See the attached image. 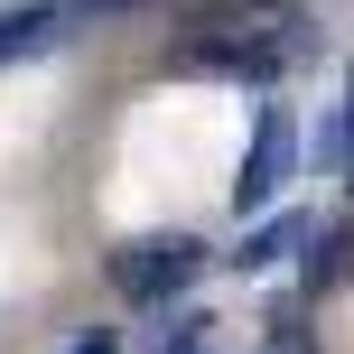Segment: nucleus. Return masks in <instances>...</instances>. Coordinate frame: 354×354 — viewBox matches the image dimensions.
<instances>
[{
	"label": "nucleus",
	"mask_w": 354,
	"mask_h": 354,
	"mask_svg": "<svg viewBox=\"0 0 354 354\" xmlns=\"http://www.w3.org/2000/svg\"><path fill=\"white\" fill-rule=\"evenodd\" d=\"M196 270H205V243H196V233H149V243L112 252L103 280H112V299H131V308H168V299L196 289Z\"/></svg>",
	"instance_id": "obj_1"
},
{
	"label": "nucleus",
	"mask_w": 354,
	"mask_h": 354,
	"mask_svg": "<svg viewBox=\"0 0 354 354\" xmlns=\"http://www.w3.org/2000/svg\"><path fill=\"white\" fill-rule=\"evenodd\" d=\"M289 159H299L289 103H261V122H252V149H243V168H233V214H261L270 196L289 187Z\"/></svg>",
	"instance_id": "obj_2"
},
{
	"label": "nucleus",
	"mask_w": 354,
	"mask_h": 354,
	"mask_svg": "<svg viewBox=\"0 0 354 354\" xmlns=\"http://www.w3.org/2000/svg\"><path fill=\"white\" fill-rule=\"evenodd\" d=\"M177 66L224 75V84H252V93H270V84H280V47H270V37H205V47H187Z\"/></svg>",
	"instance_id": "obj_3"
},
{
	"label": "nucleus",
	"mask_w": 354,
	"mask_h": 354,
	"mask_svg": "<svg viewBox=\"0 0 354 354\" xmlns=\"http://www.w3.org/2000/svg\"><path fill=\"white\" fill-rule=\"evenodd\" d=\"M56 37H66V0H19V10H0V66L47 56Z\"/></svg>",
	"instance_id": "obj_4"
},
{
	"label": "nucleus",
	"mask_w": 354,
	"mask_h": 354,
	"mask_svg": "<svg viewBox=\"0 0 354 354\" xmlns=\"http://www.w3.org/2000/svg\"><path fill=\"white\" fill-rule=\"evenodd\" d=\"M299 243H308V224H299V214H270V224H252L243 243H233V270H270V261H289Z\"/></svg>",
	"instance_id": "obj_5"
},
{
	"label": "nucleus",
	"mask_w": 354,
	"mask_h": 354,
	"mask_svg": "<svg viewBox=\"0 0 354 354\" xmlns=\"http://www.w3.org/2000/svg\"><path fill=\"white\" fill-rule=\"evenodd\" d=\"M317 243H326V252H308V280H317V289H336L345 270H354V224H336V233H317Z\"/></svg>",
	"instance_id": "obj_6"
},
{
	"label": "nucleus",
	"mask_w": 354,
	"mask_h": 354,
	"mask_svg": "<svg viewBox=\"0 0 354 354\" xmlns=\"http://www.w3.org/2000/svg\"><path fill=\"white\" fill-rule=\"evenodd\" d=\"M196 345H205V317H196V308H177L159 336H149V354H196Z\"/></svg>",
	"instance_id": "obj_7"
},
{
	"label": "nucleus",
	"mask_w": 354,
	"mask_h": 354,
	"mask_svg": "<svg viewBox=\"0 0 354 354\" xmlns=\"http://www.w3.org/2000/svg\"><path fill=\"white\" fill-rule=\"evenodd\" d=\"M326 168H354V75H345V112L326 131Z\"/></svg>",
	"instance_id": "obj_8"
},
{
	"label": "nucleus",
	"mask_w": 354,
	"mask_h": 354,
	"mask_svg": "<svg viewBox=\"0 0 354 354\" xmlns=\"http://www.w3.org/2000/svg\"><path fill=\"white\" fill-rule=\"evenodd\" d=\"M131 10H149V0H66V19H131Z\"/></svg>",
	"instance_id": "obj_9"
},
{
	"label": "nucleus",
	"mask_w": 354,
	"mask_h": 354,
	"mask_svg": "<svg viewBox=\"0 0 354 354\" xmlns=\"http://www.w3.org/2000/svg\"><path fill=\"white\" fill-rule=\"evenodd\" d=\"M66 354H122V336H112V326H84V336H75Z\"/></svg>",
	"instance_id": "obj_10"
}]
</instances>
